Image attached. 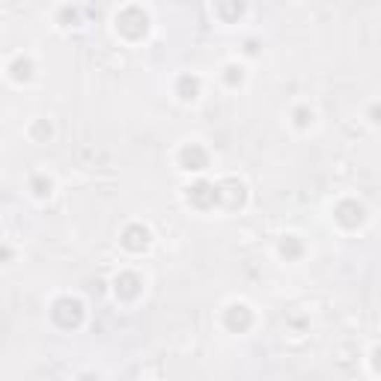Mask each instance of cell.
Returning <instances> with one entry per match:
<instances>
[{
  "mask_svg": "<svg viewBox=\"0 0 381 381\" xmlns=\"http://www.w3.org/2000/svg\"><path fill=\"white\" fill-rule=\"evenodd\" d=\"M223 78H226V83H230V87L242 83V78H244V75H242V66H226V75H223Z\"/></svg>",
  "mask_w": 381,
  "mask_h": 381,
  "instance_id": "e0dca14e",
  "label": "cell"
},
{
  "mask_svg": "<svg viewBox=\"0 0 381 381\" xmlns=\"http://www.w3.org/2000/svg\"><path fill=\"white\" fill-rule=\"evenodd\" d=\"M214 12H218V15H223V18H235V15H242V12H244V6H242V4H233V6L218 4V6H214Z\"/></svg>",
  "mask_w": 381,
  "mask_h": 381,
  "instance_id": "9a60e30c",
  "label": "cell"
},
{
  "mask_svg": "<svg viewBox=\"0 0 381 381\" xmlns=\"http://www.w3.org/2000/svg\"><path fill=\"white\" fill-rule=\"evenodd\" d=\"M200 87H202V83H200L197 75H182V78L176 81V95L182 102H194L197 95H200Z\"/></svg>",
  "mask_w": 381,
  "mask_h": 381,
  "instance_id": "30bf717a",
  "label": "cell"
},
{
  "mask_svg": "<svg viewBox=\"0 0 381 381\" xmlns=\"http://www.w3.org/2000/svg\"><path fill=\"white\" fill-rule=\"evenodd\" d=\"M116 30L125 36V39H140L149 30V15L140 6H125L116 12Z\"/></svg>",
  "mask_w": 381,
  "mask_h": 381,
  "instance_id": "6da1fadb",
  "label": "cell"
},
{
  "mask_svg": "<svg viewBox=\"0 0 381 381\" xmlns=\"http://www.w3.org/2000/svg\"><path fill=\"white\" fill-rule=\"evenodd\" d=\"M301 254H304V244H301V238L298 235H286L280 242V256H286V262L301 259Z\"/></svg>",
  "mask_w": 381,
  "mask_h": 381,
  "instance_id": "7c38bea8",
  "label": "cell"
},
{
  "mask_svg": "<svg viewBox=\"0 0 381 381\" xmlns=\"http://www.w3.org/2000/svg\"><path fill=\"white\" fill-rule=\"evenodd\" d=\"M113 292H116V298H123V301H134L143 292V280L134 271H119L113 277Z\"/></svg>",
  "mask_w": 381,
  "mask_h": 381,
  "instance_id": "9c48e42d",
  "label": "cell"
},
{
  "mask_svg": "<svg viewBox=\"0 0 381 381\" xmlns=\"http://www.w3.org/2000/svg\"><path fill=\"white\" fill-rule=\"evenodd\" d=\"M33 137H36V140H48V137H51V125H48L45 119L33 123Z\"/></svg>",
  "mask_w": 381,
  "mask_h": 381,
  "instance_id": "2e32d148",
  "label": "cell"
},
{
  "mask_svg": "<svg viewBox=\"0 0 381 381\" xmlns=\"http://www.w3.org/2000/svg\"><path fill=\"white\" fill-rule=\"evenodd\" d=\"M78 381H99V375H92V373H87V375H81Z\"/></svg>",
  "mask_w": 381,
  "mask_h": 381,
  "instance_id": "d6986e66",
  "label": "cell"
},
{
  "mask_svg": "<svg viewBox=\"0 0 381 381\" xmlns=\"http://www.w3.org/2000/svg\"><path fill=\"white\" fill-rule=\"evenodd\" d=\"M119 242H123V247L131 250V254H143L152 242V233H149V226H143V223H128Z\"/></svg>",
  "mask_w": 381,
  "mask_h": 381,
  "instance_id": "8992f818",
  "label": "cell"
},
{
  "mask_svg": "<svg viewBox=\"0 0 381 381\" xmlns=\"http://www.w3.org/2000/svg\"><path fill=\"white\" fill-rule=\"evenodd\" d=\"M51 319L57 321L60 328L75 331V328H81V321H83V304L78 301V298H71V295L57 298L54 307H51Z\"/></svg>",
  "mask_w": 381,
  "mask_h": 381,
  "instance_id": "7a4b0ae2",
  "label": "cell"
},
{
  "mask_svg": "<svg viewBox=\"0 0 381 381\" xmlns=\"http://www.w3.org/2000/svg\"><path fill=\"white\" fill-rule=\"evenodd\" d=\"M292 119H295V125H298V128H307L310 123H313V111H310V107H295Z\"/></svg>",
  "mask_w": 381,
  "mask_h": 381,
  "instance_id": "5bb4252c",
  "label": "cell"
},
{
  "mask_svg": "<svg viewBox=\"0 0 381 381\" xmlns=\"http://www.w3.org/2000/svg\"><path fill=\"white\" fill-rule=\"evenodd\" d=\"M51 179H48V176H33L30 179V190H33V194L36 197H48V194H51Z\"/></svg>",
  "mask_w": 381,
  "mask_h": 381,
  "instance_id": "4fadbf2b",
  "label": "cell"
},
{
  "mask_svg": "<svg viewBox=\"0 0 381 381\" xmlns=\"http://www.w3.org/2000/svg\"><path fill=\"white\" fill-rule=\"evenodd\" d=\"M223 325L230 328L233 333H244L250 325H254V310H250L247 304L242 301H235L223 310Z\"/></svg>",
  "mask_w": 381,
  "mask_h": 381,
  "instance_id": "5b68a950",
  "label": "cell"
},
{
  "mask_svg": "<svg viewBox=\"0 0 381 381\" xmlns=\"http://www.w3.org/2000/svg\"><path fill=\"white\" fill-rule=\"evenodd\" d=\"M9 75L15 78L18 83L30 81L33 78V60L30 57H15V60H12V66H9Z\"/></svg>",
  "mask_w": 381,
  "mask_h": 381,
  "instance_id": "8fae6325",
  "label": "cell"
},
{
  "mask_svg": "<svg viewBox=\"0 0 381 381\" xmlns=\"http://www.w3.org/2000/svg\"><path fill=\"white\" fill-rule=\"evenodd\" d=\"M179 164H182V170H190V173H200L209 167V152L200 146V143H185L182 149H179Z\"/></svg>",
  "mask_w": 381,
  "mask_h": 381,
  "instance_id": "52a82bcc",
  "label": "cell"
},
{
  "mask_svg": "<svg viewBox=\"0 0 381 381\" xmlns=\"http://www.w3.org/2000/svg\"><path fill=\"white\" fill-rule=\"evenodd\" d=\"M12 256V250L9 247H0V259H9Z\"/></svg>",
  "mask_w": 381,
  "mask_h": 381,
  "instance_id": "ac0fdd59",
  "label": "cell"
},
{
  "mask_svg": "<svg viewBox=\"0 0 381 381\" xmlns=\"http://www.w3.org/2000/svg\"><path fill=\"white\" fill-rule=\"evenodd\" d=\"M188 202L194 209H202V212L212 209V206H218V188H214L212 182H202V179H200V182H194L188 188Z\"/></svg>",
  "mask_w": 381,
  "mask_h": 381,
  "instance_id": "ba28073f",
  "label": "cell"
},
{
  "mask_svg": "<svg viewBox=\"0 0 381 381\" xmlns=\"http://www.w3.org/2000/svg\"><path fill=\"white\" fill-rule=\"evenodd\" d=\"M363 218H366V209H363V202H357V200H340L337 206H333V221L345 226V230L361 226Z\"/></svg>",
  "mask_w": 381,
  "mask_h": 381,
  "instance_id": "3957f363",
  "label": "cell"
},
{
  "mask_svg": "<svg viewBox=\"0 0 381 381\" xmlns=\"http://www.w3.org/2000/svg\"><path fill=\"white\" fill-rule=\"evenodd\" d=\"M218 188V206H226V209H242L244 200H247V190L238 179H223V182L214 185Z\"/></svg>",
  "mask_w": 381,
  "mask_h": 381,
  "instance_id": "277c9868",
  "label": "cell"
}]
</instances>
